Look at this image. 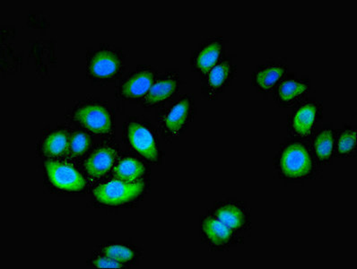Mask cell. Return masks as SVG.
<instances>
[{"mask_svg": "<svg viewBox=\"0 0 357 269\" xmlns=\"http://www.w3.org/2000/svg\"><path fill=\"white\" fill-rule=\"evenodd\" d=\"M236 72L237 64L234 59L229 56H224V58L206 74V91L208 98L215 100L224 93L234 82Z\"/></svg>", "mask_w": 357, "mask_h": 269, "instance_id": "8992f818", "label": "cell"}, {"mask_svg": "<svg viewBox=\"0 0 357 269\" xmlns=\"http://www.w3.org/2000/svg\"><path fill=\"white\" fill-rule=\"evenodd\" d=\"M335 139L336 132L330 125L321 128L313 134L312 151L317 164H331L335 156Z\"/></svg>", "mask_w": 357, "mask_h": 269, "instance_id": "4fadbf2b", "label": "cell"}, {"mask_svg": "<svg viewBox=\"0 0 357 269\" xmlns=\"http://www.w3.org/2000/svg\"><path fill=\"white\" fill-rule=\"evenodd\" d=\"M202 231L208 245L219 252H225L243 243V236L237 234L212 214L203 217Z\"/></svg>", "mask_w": 357, "mask_h": 269, "instance_id": "277c9868", "label": "cell"}, {"mask_svg": "<svg viewBox=\"0 0 357 269\" xmlns=\"http://www.w3.org/2000/svg\"><path fill=\"white\" fill-rule=\"evenodd\" d=\"M68 146H70V140H68V134L64 131H57L47 137L43 150L46 155L58 156L64 154L68 149Z\"/></svg>", "mask_w": 357, "mask_h": 269, "instance_id": "44dd1931", "label": "cell"}, {"mask_svg": "<svg viewBox=\"0 0 357 269\" xmlns=\"http://www.w3.org/2000/svg\"><path fill=\"white\" fill-rule=\"evenodd\" d=\"M322 118V105L316 100L300 103L290 116L288 132L296 139H306L316 133Z\"/></svg>", "mask_w": 357, "mask_h": 269, "instance_id": "7a4b0ae2", "label": "cell"}, {"mask_svg": "<svg viewBox=\"0 0 357 269\" xmlns=\"http://www.w3.org/2000/svg\"><path fill=\"white\" fill-rule=\"evenodd\" d=\"M128 136L131 145L139 154L149 160H158V145L152 133L146 127L139 123H131L128 127Z\"/></svg>", "mask_w": 357, "mask_h": 269, "instance_id": "7c38bea8", "label": "cell"}, {"mask_svg": "<svg viewBox=\"0 0 357 269\" xmlns=\"http://www.w3.org/2000/svg\"><path fill=\"white\" fill-rule=\"evenodd\" d=\"M46 171L50 180L59 189L68 192H79L86 186V180L82 175L70 164L47 162Z\"/></svg>", "mask_w": 357, "mask_h": 269, "instance_id": "9c48e42d", "label": "cell"}, {"mask_svg": "<svg viewBox=\"0 0 357 269\" xmlns=\"http://www.w3.org/2000/svg\"><path fill=\"white\" fill-rule=\"evenodd\" d=\"M103 254L107 258L114 259L120 263L128 262L134 258V252L127 247L121 245H112L106 247L103 250Z\"/></svg>", "mask_w": 357, "mask_h": 269, "instance_id": "7402d4cb", "label": "cell"}, {"mask_svg": "<svg viewBox=\"0 0 357 269\" xmlns=\"http://www.w3.org/2000/svg\"><path fill=\"white\" fill-rule=\"evenodd\" d=\"M115 157L116 152L111 148L96 150L86 162L87 173L96 178L102 176L112 167Z\"/></svg>", "mask_w": 357, "mask_h": 269, "instance_id": "ac0fdd59", "label": "cell"}, {"mask_svg": "<svg viewBox=\"0 0 357 269\" xmlns=\"http://www.w3.org/2000/svg\"><path fill=\"white\" fill-rule=\"evenodd\" d=\"M144 183H126L123 180H112L102 184L93 190V195L98 201L109 206H118L131 201L143 192Z\"/></svg>", "mask_w": 357, "mask_h": 269, "instance_id": "5b68a950", "label": "cell"}, {"mask_svg": "<svg viewBox=\"0 0 357 269\" xmlns=\"http://www.w3.org/2000/svg\"><path fill=\"white\" fill-rule=\"evenodd\" d=\"M315 164L312 148L301 141H291L282 146L275 160L278 174L283 179L289 180H302L312 177Z\"/></svg>", "mask_w": 357, "mask_h": 269, "instance_id": "6da1fadb", "label": "cell"}, {"mask_svg": "<svg viewBox=\"0 0 357 269\" xmlns=\"http://www.w3.org/2000/svg\"><path fill=\"white\" fill-rule=\"evenodd\" d=\"M75 118L96 134H107L112 130L108 109L99 105H89L78 109Z\"/></svg>", "mask_w": 357, "mask_h": 269, "instance_id": "8fae6325", "label": "cell"}, {"mask_svg": "<svg viewBox=\"0 0 357 269\" xmlns=\"http://www.w3.org/2000/svg\"><path fill=\"white\" fill-rule=\"evenodd\" d=\"M356 154V128L346 126L337 131L335 139V155L341 158L354 157Z\"/></svg>", "mask_w": 357, "mask_h": 269, "instance_id": "d6986e66", "label": "cell"}, {"mask_svg": "<svg viewBox=\"0 0 357 269\" xmlns=\"http://www.w3.org/2000/svg\"><path fill=\"white\" fill-rule=\"evenodd\" d=\"M211 214L243 236L252 230V215L249 206L240 200H224L218 203Z\"/></svg>", "mask_w": 357, "mask_h": 269, "instance_id": "3957f363", "label": "cell"}, {"mask_svg": "<svg viewBox=\"0 0 357 269\" xmlns=\"http://www.w3.org/2000/svg\"><path fill=\"white\" fill-rule=\"evenodd\" d=\"M180 89V77L177 73H168L158 78L146 93V102L149 105H158L170 100Z\"/></svg>", "mask_w": 357, "mask_h": 269, "instance_id": "5bb4252c", "label": "cell"}, {"mask_svg": "<svg viewBox=\"0 0 357 269\" xmlns=\"http://www.w3.org/2000/svg\"><path fill=\"white\" fill-rule=\"evenodd\" d=\"M193 114V102L189 96H184L166 112L162 118V128L168 136L180 134L189 124Z\"/></svg>", "mask_w": 357, "mask_h": 269, "instance_id": "30bf717a", "label": "cell"}, {"mask_svg": "<svg viewBox=\"0 0 357 269\" xmlns=\"http://www.w3.org/2000/svg\"><path fill=\"white\" fill-rule=\"evenodd\" d=\"M311 89L312 84L309 78L287 75L275 87L274 100L281 107H292L305 98Z\"/></svg>", "mask_w": 357, "mask_h": 269, "instance_id": "52a82bcc", "label": "cell"}, {"mask_svg": "<svg viewBox=\"0 0 357 269\" xmlns=\"http://www.w3.org/2000/svg\"><path fill=\"white\" fill-rule=\"evenodd\" d=\"M284 62L271 61L259 65L252 76V86L261 93H273L278 84L287 76Z\"/></svg>", "mask_w": 357, "mask_h": 269, "instance_id": "ba28073f", "label": "cell"}, {"mask_svg": "<svg viewBox=\"0 0 357 269\" xmlns=\"http://www.w3.org/2000/svg\"><path fill=\"white\" fill-rule=\"evenodd\" d=\"M146 173V169L140 162L133 158L122 160L114 169V175L117 179L133 183L139 179Z\"/></svg>", "mask_w": 357, "mask_h": 269, "instance_id": "ffe728a7", "label": "cell"}, {"mask_svg": "<svg viewBox=\"0 0 357 269\" xmlns=\"http://www.w3.org/2000/svg\"><path fill=\"white\" fill-rule=\"evenodd\" d=\"M89 137L86 134L77 132L72 134L68 149L72 155L78 156L83 155L89 149Z\"/></svg>", "mask_w": 357, "mask_h": 269, "instance_id": "603a6c76", "label": "cell"}, {"mask_svg": "<svg viewBox=\"0 0 357 269\" xmlns=\"http://www.w3.org/2000/svg\"><path fill=\"white\" fill-rule=\"evenodd\" d=\"M224 51L223 39L215 38L208 40L197 53L194 58V66L202 74L206 75L224 58Z\"/></svg>", "mask_w": 357, "mask_h": 269, "instance_id": "9a60e30c", "label": "cell"}, {"mask_svg": "<svg viewBox=\"0 0 357 269\" xmlns=\"http://www.w3.org/2000/svg\"><path fill=\"white\" fill-rule=\"evenodd\" d=\"M155 81V73L153 70H146L137 72L132 75L123 84L122 95L127 98H139L146 95L151 89Z\"/></svg>", "mask_w": 357, "mask_h": 269, "instance_id": "e0dca14e", "label": "cell"}, {"mask_svg": "<svg viewBox=\"0 0 357 269\" xmlns=\"http://www.w3.org/2000/svg\"><path fill=\"white\" fill-rule=\"evenodd\" d=\"M93 266L99 268H120L121 264L120 262L115 261L114 259L107 258H99L96 259L93 262Z\"/></svg>", "mask_w": 357, "mask_h": 269, "instance_id": "cb8c5ba5", "label": "cell"}, {"mask_svg": "<svg viewBox=\"0 0 357 269\" xmlns=\"http://www.w3.org/2000/svg\"><path fill=\"white\" fill-rule=\"evenodd\" d=\"M120 67L121 61L117 54L106 49L96 52L89 62L90 73L99 78L114 77Z\"/></svg>", "mask_w": 357, "mask_h": 269, "instance_id": "2e32d148", "label": "cell"}]
</instances>
